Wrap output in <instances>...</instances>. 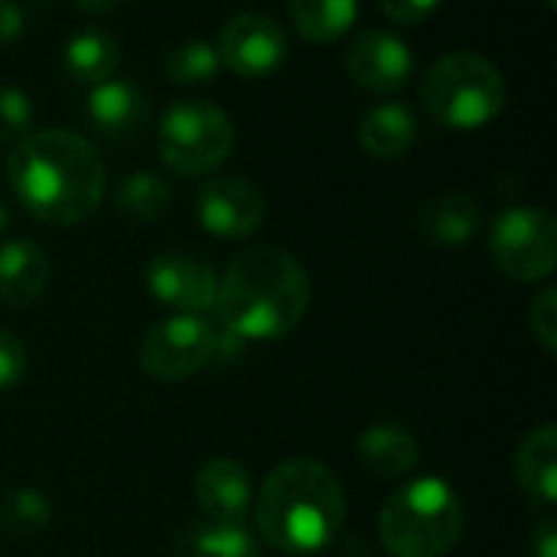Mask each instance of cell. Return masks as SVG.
<instances>
[{"label": "cell", "instance_id": "cell-31", "mask_svg": "<svg viewBox=\"0 0 557 557\" xmlns=\"http://www.w3.org/2000/svg\"><path fill=\"white\" fill-rule=\"evenodd\" d=\"M532 557H557V525L542 522L532 532Z\"/></svg>", "mask_w": 557, "mask_h": 557}, {"label": "cell", "instance_id": "cell-5", "mask_svg": "<svg viewBox=\"0 0 557 557\" xmlns=\"http://www.w3.org/2000/svg\"><path fill=\"white\" fill-rule=\"evenodd\" d=\"M421 101L444 127L476 131L506 108V78L480 52H447L424 72Z\"/></svg>", "mask_w": 557, "mask_h": 557}, {"label": "cell", "instance_id": "cell-28", "mask_svg": "<svg viewBox=\"0 0 557 557\" xmlns=\"http://www.w3.org/2000/svg\"><path fill=\"white\" fill-rule=\"evenodd\" d=\"M26 375V346L16 333L0 326V392L20 385Z\"/></svg>", "mask_w": 557, "mask_h": 557}, {"label": "cell", "instance_id": "cell-15", "mask_svg": "<svg viewBox=\"0 0 557 557\" xmlns=\"http://www.w3.org/2000/svg\"><path fill=\"white\" fill-rule=\"evenodd\" d=\"M49 284V258L33 238H10L0 245V304L26 310Z\"/></svg>", "mask_w": 557, "mask_h": 557}, {"label": "cell", "instance_id": "cell-3", "mask_svg": "<svg viewBox=\"0 0 557 557\" xmlns=\"http://www.w3.org/2000/svg\"><path fill=\"white\" fill-rule=\"evenodd\" d=\"M343 519V483L326 463L310 457H294L271 470L255 503L258 539L284 557L320 555L339 535Z\"/></svg>", "mask_w": 557, "mask_h": 557}, {"label": "cell", "instance_id": "cell-19", "mask_svg": "<svg viewBox=\"0 0 557 557\" xmlns=\"http://www.w3.org/2000/svg\"><path fill=\"white\" fill-rule=\"evenodd\" d=\"M176 557H261V539L248 525L186 522L173 539Z\"/></svg>", "mask_w": 557, "mask_h": 557}, {"label": "cell", "instance_id": "cell-16", "mask_svg": "<svg viewBox=\"0 0 557 557\" xmlns=\"http://www.w3.org/2000/svg\"><path fill=\"white\" fill-rule=\"evenodd\" d=\"M356 454H359V463L379 480H405L408 473H414L421 460V450L411 431L401 424H388V421L366 428L356 444Z\"/></svg>", "mask_w": 557, "mask_h": 557}, {"label": "cell", "instance_id": "cell-22", "mask_svg": "<svg viewBox=\"0 0 557 557\" xmlns=\"http://www.w3.org/2000/svg\"><path fill=\"white\" fill-rule=\"evenodd\" d=\"M359 16V0H290V23L310 42H336Z\"/></svg>", "mask_w": 557, "mask_h": 557}, {"label": "cell", "instance_id": "cell-18", "mask_svg": "<svg viewBox=\"0 0 557 557\" xmlns=\"http://www.w3.org/2000/svg\"><path fill=\"white\" fill-rule=\"evenodd\" d=\"M418 117L408 104H375L359 121V144L375 160H398L414 147Z\"/></svg>", "mask_w": 557, "mask_h": 557}, {"label": "cell", "instance_id": "cell-25", "mask_svg": "<svg viewBox=\"0 0 557 557\" xmlns=\"http://www.w3.org/2000/svg\"><path fill=\"white\" fill-rule=\"evenodd\" d=\"M219 65V52L206 39H186L163 59V69L176 85H206L215 78Z\"/></svg>", "mask_w": 557, "mask_h": 557}, {"label": "cell", "instance_id": "cell-33", "mask_svg": "<svg viewBox=\"0 0 557 557\" xmlns=\"http://www.w3.org/2000/svg\"><path fill=\"white\" fill-rule=\"evenodd\" d=\"M7 225H10V212H7V206L0 202V235L7 232Z\"/></svg>", "mask_w": 557, "mask_h": 557}, {"label": "cell", "instance_id": "cell-6", "mask_svg": "<svg viewBox=\"0 0 557 557\" xmlns=\"http://www.w3.org/2000/svg\"><path fill=\"white\" fill-rule=\"evenodd\" d=\"M235 144L232 117L209 98H180L166 108L157 131L160 160L183 176L219 170Z\"/></svg>", "mask_w": 557, "mask_h": 557}, {"label": "cell", "instance_id": "cell-1", "mask_svg": "<svg viewBox=\"0 0 557 557\" xmlns=\"http://www.w3.org/2000/svg\"><path fill=\"white\" fill-rule=\"evenodd\" d=\"M7 180L16 202L42 225H78L104 199L101 153L72 131H33L13 144Z\"/></svg>", "mask_w": 557, "mask_h": 557}, {"label": "cell", "instance_id": "cell-11", "mask_svg": "<svg viewBox=\"0 0 557 557\" xmlns=\"http://www.w3.org/2000/svg\"><path fill=\"white\" fill-rule=\"evenodd\" d=\"M144 284L157 304L176 313H196V317L209 313L219 294V277L212 264L193 255H180V251L153 255L144 268Z\"/></svg>", "mask_w": 557, "mask_h": 557}, {"label": "cell", "instance_id": "cell-4", "mask_svg": "<svg viewBox=\"0 0 557 557\" xmlns=\"http://www.w3.org/2000/svg\"><path fill=\"white\" fill-rule=\"evenodd\" d=\"M463 503L441 476L395 490L379 512V539L392 557H444L463 535Z\"/></svg>", "mask_w": 557, "mask_h": 557}, {"label": "cell", "instance_id": "cell-13", "mask_svg": "<svg viewBox=\"0 0 557 557\" xmlns=\"http://www.w3.org/2000/svg\"><path fill=\"white\" fill-rule=\"evenodd\" d=\"M193 496L199 512L209 522H222V525H245L248 512L255 509L251 473L245 463L232 457L209 460L193 480Z\"/></svg>", "mask_w": 557, "mask_h": 557}, {"label": "cell", "instance_id": "cell-9", "mask_svg": "<svg viewBox=\"0 0 557 557\" xmlns=\"http://www.w3.org/2000/svg\"><path fill=\"white\" fill-rule=\"evenodd\" d=\"M219 62L242 78H268L274 75L290 52V39L284 26L264 13H238L232 16L215 42Z\"/></svg>", "mask_w": 557, "mask_h": 557}, {"label": "cell", "instance_id": "cell-23", "mask_svg": "<svg viewBox=\"0 0 557 557\" xmlns=\"http://www.w3.org/2000/svg\"><path fill=\"white\" fill-rule=\"evenodd\" d=\"M114 209L127 222H153L170 209V186L150 170L127 173L114 189Z\"/></svg>", "mask_w": 557, "mask_h": 557}, {"label": "cell", "instance_id": "cell-26", "mask_svg": "<svg viewBox=\"0 0 557 557\" xmlns=\"http://www.w3.org/2000/svg\"><path fill=\"white\" fill-rule=\"evenodd\" d=\"M33 134V104L29 95L16 85H0V140L20 144Z\"/></svg>", "mask_w": 557, "mask_h": 557}, {"label": "cell", "instance_id": "cell-10", "mask_svg": "<svg viewBox=\"0 0 557 557\" xmlns=\"http://www.w3.org/2000/svg\"><path fill=\"white\" fill-rule=\"evenodd\" d=\"M264 196L245 176H212L199 186V225L225 242H242L264 225Z\"/></svg>", "mask_w": 557, "mask_h": 557}, {"label": "cell", "instance_id": "cell-27", "mask_svg": "<svg viewBox=\"0 0 557 557\" xmlns=\"http://www.w3.org/2000/svg\"><path fill=\"white\" fill-rule=\"evenodd\" d=\"M529 326H532V336L542 343L545 352H555L557 349V287H545L532 307H529Z\"/></svg>", "mask_w": 557, "mask_h": 557}, {"label": "cell", "instance_id": "cell-32", "mask_svg": "<svg viewBox=\"0 0 557 557\" xmlns=\"http://www.w3.org/2000/svg\"><path fill=\"white\" fill-rule=\"evenodd\" d=\"M78 10H85V13H108V10H114L121 0H72Z\"/></svg>", "mask_w": 557, "mask_h": 557}, {"label": "cell", "instance_id": "cell-12", "mask_svg": "<svg viewBox=\"0 0 557 557\" xmlns=\"http://www.w3.org/2000/svg\"><path fill=\"white\" fill-rule=\"evenodd\" d=\"M346 72L359 88L392 95L414 75V52L388 29H362L346 49Z\"/></svg>", "mask_w": 557, "mask_h": 557}, {"label": "cell", "instance_id": "cell-7", "mask_svg": "<svg viewBox=\"0 0 557 557\" xmlns=\"http://www.w3.org/2000/svg\"><path fill=\"white\" fill-rule=\"evenodd\" d=\"M490 255L512 281L535 284L552 277L557 264L555 219L535 206H512L499 212L490 232Z\"/></svg>", "mask_w": 557, "mask_h": 557}, {"label": "cell", "instance_id": "cell-20", "mask_svg": "<svg viewBox=\"0 0 557 557\" xmlns=\"http://www.w3.org/2000/svg\"><path fill=\"white\" fill-rule=\"evenodd\" d=\"M516 476L529 499L539 506H555L557 499V428L542 424L535 428L519 454H516Z\"/></svg>", "mask_w": 557, "mask_h": 557}, {"label": "cell", "instance_id": "cell-29", "mask_svg": "<svg viewBox=\"0 0 557 557\" xmlns=\"http://www.w3.org/2000/svg\"><path fill=\"white\" fill-rule=\"evenodd\" d=\"M437 7H441V0H382V13L401 26H418V23L431 20Z\"/></svg>", "mask_w": 557, "mask_h": 557}, {"label": "cell", "instance_id": "cell-17", "mask_svg": "<svg viewBox=\"0 0 557 557\" xmlns=\"http://www.w3.org/2000/svg\"><path fill=\"white\" fill-rule=\"evenodd\" d=\"M483 222V206L467 193H441L434 196L418 219L421 238L434 248H460L467 245Z\"/></svg>", "mask_w": 557, "mask_h": 557}, {"label": "cell", "instance_id": "cell-14", "mask_svg": "<svg viewBox=\"0 0 557 557\" xmlns=\"http://www.w3.org/2000/svg\"><path fill=\"white\" fill-rule=\"evenodd\" d=\"M85 121L108 140H127L147 124V98L134 82L104 78L85 98Z\"/></svg>", "mask_w": 557, "mask_h": 557}, {"label": "cell", "instance_id": "cell-30", "mask_svg": "<svg viewBox=\"0 0 557 557\" xmlns=\"http://www.w3.org/2000/svg\"><path fill=\"white\" fill-rule=\"evenodd\" d=\"M23 23H26V16H23L20 3L16 0H0V49L20 39Z\"/></svg>", "mask_w": 557, "mask_h": 557}, {"label": "cell", "instance_id": "cell-24", "mask_svg": "<svg viewBox=\"0 0 557 557\" xmlns=\"http://www.w3.org/2000/svg\"><path fill=\"white\" fill-rule=\"evenodd\" d=\"M52 506L46 493L33 486H16L0 493V529L13 539H36L49 529Z\"/></svg>", "mask_w": 557, "mask_h": 557}, {"label": "cell", "instance_id": "cell-2", "mask_svg": "<svg viewBox=\"0 0 557 557\" xmlns=\"http://www.w3.org/2000/svg\"><path fill=\"white\" fill-rule=\"evenodd\" d=\"M310 307V277L304 264L274 245H255L232 258L219 281V323L242 339H281L304 320Z\"/></svg>", "mask_w": 557, "mask_h": 557}, {"label": "cell", "instance_id": "cell-8", "mask_svg": "<svg viewBox=\"0 0 557 557\" xmlns=\"http://www.w3.org/2000/svg\"><path fill=\"white\" fill-rule=\"evenodd\" d=\"M215 349L219 333L206 317L173 313L144 333L137 362L153 382H186L212 362Z\"/></svg>", "mask_w": 557, "mask_h": 557}, {"label": "cell", "instance_id": "cell-21", "mask_svg": "<svg viewBox=\"0 0 557 557\" xmlns=\"http://www.w3.org/2000/svg\"><path fill=\"white\" fill-rule=\"evenodd\" d=\"M62 65H65L69 78H75V82L98 85L104 78H114V72L121 65L117 39L95 26L78 29L75 36H69V42L62 49Z\"/></svg>", "mask_w": 557, "mask_h": 557}]
</instances>
